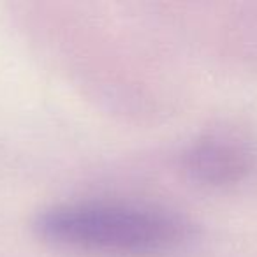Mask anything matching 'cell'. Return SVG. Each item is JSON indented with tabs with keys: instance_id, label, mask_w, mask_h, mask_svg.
I'll return each mask as SVG.
<instances>
[{
	"instance_id": "1",
	"label": "cell",
	"mask_w": 257,
	"mask_h": 257,
	"mask_svg": "<svg viewBox=\"0 0 257 257\" xmlns=\"http://www.w3.org/2000/svg\"><path fill=\"white\" fill-rule=\"evenodd\" d=\"M37 227L57 243L114 252H157L185 234V225L171 215L99 203L53 208L41 215Z\"/></svg>"
}]
</instances>
